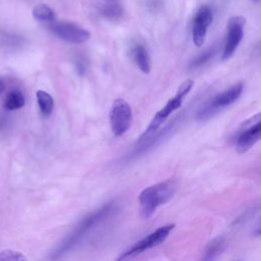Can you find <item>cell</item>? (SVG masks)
<instances>
[{"label":"cell","instance_id":"10","mask_svg":"<svg viewBox=\"0 0 261 261\" xmlns=\"http://www.w3.org/2000/svg\"><path fill=\"white\" fill-rule=\"evenodd\" d=\"M213 20L212 9L208 5L201 6L193 20L192 36L193 42L197 47H201L204 44L208 27Z\"/></svg>","mask_w":261,"mask_h":261},{"label":"cell","instance_id":"20","mask_svg":"<svg viewBox=\"0 0 261 261\" xmlns=\"http://www.w3.org/2000/svg\"><path fill=\"white\" fill-rule=\"evenodd\" d=\"M6 89V83L3 77L0 76V94H2Z\"/></svg>","mask_w":261,"mask_h":261},{"label":"cell","instance_id":"16","mask_svg":"<svg viewBox=\"0 0 261 261\" xmlns=\"http://www.w3.org/2000/svg\"><path fill=\"white\" fill-rule=\"evenodd\" d=\"M33 16L39 21L51 22L55 19V13L52 8L46 4H38L33 8Z\"/></svg>","mask_w":261,"mask_h":261},{"label":"cell","instance_id":"7","mask_svg":"<svg viewBox=\"0 0 261 261\" xmlns=\"http://www.w3.org/2000/svg\"><path fill=\"white\" fill-rule=\"evenodd\" d=\"M241 132L236 139V150L245 153L251 149L261 137V116L255 114L241 124Z\"/></svg>","mask_w":261,"mask_h":261},{"label":"cell","instance_id":"2","mask_svg":"<svg viewBox=\"0 0 261 261\" xmlns=\"http://www.w3.org/2000/svg\"><path fill=\"white\" fill-rule=\"evenodd\" d=\"M178 184L173 178L152 185L144 189L139 195L140 212L144 218H149L155 210L167 203L176 193Z\"/></svg>","mask_w":261,"mask_h":261},{"label":"cell","instance_id":"17","mask_svg":"<svg viewBox=\"0 0 261 261\" xmlns=\"http://www.w3.org/2000/svg\"><path fill=\"white\" fill-rule=\"evenodd\" d=\"M217 52V47L216 46H212L210 48H207L205 51H203L201 54H199L196 58H194L190 65L189 68L190 69H195L198 67H201L203 65H205Z\"/></svg>","mask_w":261,"mask_h":261},{"label":"cell","instance_id":"15","mask_svg":"<svg viewBox=\"0 0 261 261\" xmlns=\"http://www.w3.org/2000/svg\"><path fill=\"white\" fill-rule=\"evenodd\" d=\"M24 104H25L24 96L18 90L10 91L6 95V98L4 100V108L9 111L17 110V109L23 107Z\"/></svg>","mask_w":261,"mask_h":261},{"label":"cell","instance_id":"8","mask_svg":"<svg viewBox=\"0 0 261 261\" xmlns=\"http://www.w3.org/2000/svg\"><path fill=\"white\" fill-rule=\"evenodd\" d=\"M49 29L59 39L72 44L85 43L91 37V33L89 31L68 21L52 22L49 25Z\"/></svg>","mask_w":261,"mask_h":261},{"label":"cell","instance_id":"11","mask_svg":"<svg viewBox=\"0 0 261 261\" xmlns=\"http://www.w3.org/2000/svg\"><path fill=\"white\" fill-rule=\"evenodd\" d=\"M95 5L98 12L108 19H118L123 14L120 0H98Z\"/></svg>","mask_w":261,"mask_h":261},{"label":"cell","instance_id":"6","mask_svg":"<svg viewBox=\"0 0 261 261\" xmlns=\"http://www.w3.org/2000/svg\"><path fill=\"white\" fill-rule=\"evenodd\" d=\"M133 120V112L129 104L118 98L113 101L109 111L110 127L114 136L120 137L129 128Z\"/></svg>","mask_w":261,"mask_h":261},{"label":"cell","instance_id":"13","mask_svg":"<svg viewBox=\"0 0 261 261\" xmlns=\"http://www.w3.org/2000/svg\"><path fill=\"white\" fill-rule=\"evenodd\" d=\"M226 242L222 237H217L211 240L205 247L203 253V260H214L216 259L225 249Z\"/></svg>","mask_w":261,"mask_h":261},{"label":"cell","instance_id":"18","mask_svg":"<svg viewBox=\"0 0 261 261\" xmlns=\"http://www.w3.org/2000/svg\"><path fill=\"white\" fill-rule=\"evenodd\" d=\"M0 260L1 261H22V260H27V257L18 252V251H14V250H3L0 251Z\"/></svg>","mask_w":261,"mask_h":261},{"label":"cell","instance_id":"19","mask_svg":"<svg viewBox=\"0 0 261 261\" xmlns=\"http://www.w3.org/2000/svg\"><path fill=\"white\" fill-rule=\"evenodd\" d=\"M74 64H75V69H76V71H77V73L80 75H82V74H84L86 72V70H87V63H86V61L83 58L75 59Z\"/></svg>","mask_w":261,"mask_h":261},{"label":"cell","instance_id":"5","mask_svg":"<svg viewBox=\"0 0 261 261\" xmlns=\"http://www.w3.org/2000/svg\"><path fill=\"white\" fill-rule=\"evenodd\" d=\"M174 226L175 225L173 223H170V224H166V225L158 227L156 230L149 233L144 239H142L139 242H137L136 244H134L126 251L121 253L120 256L117 258V260H125V259L133 258V257L143 253L146 250H149L151 248H154V247L160 245L167 239L168 234L171 232V230L174 228Z\"/></svg>","mask_w":261,"mask_h":261},{"label":"cell","instance_id":"4","mask_svg":"<svg viewBox=\"0 0 261 261\" xmlns=\"http://www.w3.org/2000/svg\"><path fill=\"white\" fill-rule=\"evenodd\" d=\"M243 90V83H237L225 91L213 96L198 109L196 114L197 119L200 121L207 120L211 116L216 114L219 110L233 104L240 98Z\"/></svg>","mask_w":261,"mask_h":261},{"label":"cell","instance_id":"21","mask_svg":"<svg viewBox=\"0 0 261 261\" xmlns=\"http://www.w3.org/2000/svg\"><path fill=\"white\" fill-rule=\"evenodd\" d=\"M253 1H259V0H253Z\"/></svg>","mask_w":261,"mask_h":261},{"label":"cell","instance_id":"12","mask_svg":"<svg viewBox=\"0 0 261 261\" xmlns=\"http://www.w3.org/2000/svg\"><path fill=\"white\" fill-rule=\"evenodd\" d=\"M132 56L138 65V67L144 72L149 73L151 70V63H150V57L148 54L147 49L142 44H136L132 48Z\"/></svg>","mask_w":261,"mask_h":261},{"label":"cell","instance_id":"3","mask_svg":"<svg viewBox=\"0 0 261 261\" xmlns=\"http://www.w3.org/2000/svg\"><path fill=\"white\" fill-rule=\"evenodd\" d=\"M194 82L193 80L189 79L186 80L177 89L176 94L170 98L167 103L164 105L163 108H161L152 118L150 124L148 125V127L146 128V130L141 135V137L138 140L139 144H143L144 142H146L154 133H156L158 130V128L162 125V123L167 119V117L176 109H178L181 106V103L185 99V97L187 96V94H189V92L191 91V89L193 88Z\"/></svg>","mask_w":261,"mask_h":261},{"label":"cell","instance_id":"14","mask_svg":"<svg viewBox=\"0 0 261 261\" xmlns=\"http://www.w3.org/2000/svg\"><path fill=\"white\" fill-rule=\"evenodd\" d=\"M36 98L41 114L44 117H48L52 113L54 107V100L52 96L43 90H39L36 92Z\"/></svg>","mask_w":261,"mask_h":261},{"label":"cell","instance_id":"9","mask_svg":"<svg viewBox=\"0 0 261 261\" xmlns=\"http://www.w3.org/2000/svg\"><path fill=\"white\" fill-rule=\"evenodd\" d=\"M245 23L246 19L242 16H233L229 18L227 22V32L221 55L222 60L229 59L236 52L244 36Z\"/></svg>","mask_w":261,"mask_h":261},{"label":"cell","instance_id":"1","mask_svg":"<svg viewBox=\"0 0 261 261\" xmlns=\"http://www.w3.org/2000/svg\"><path fill=\"white\" fill-rule=\"evenodd\" d=\"M114 204V202L104 204L101 208L89 214L86 218H84L79 223V225L71 231V233L68 234L67 238H65L63 242L58 246V248L54 252L55 257L64 254L65 252L71 250L74 246L80 244V242L83 241V239L86 238L94 229V227L99 225L103 220H105L109 215H111L115 208Z\"/></svg>","mask_w":261,"mask_h":261}]
</instances>
